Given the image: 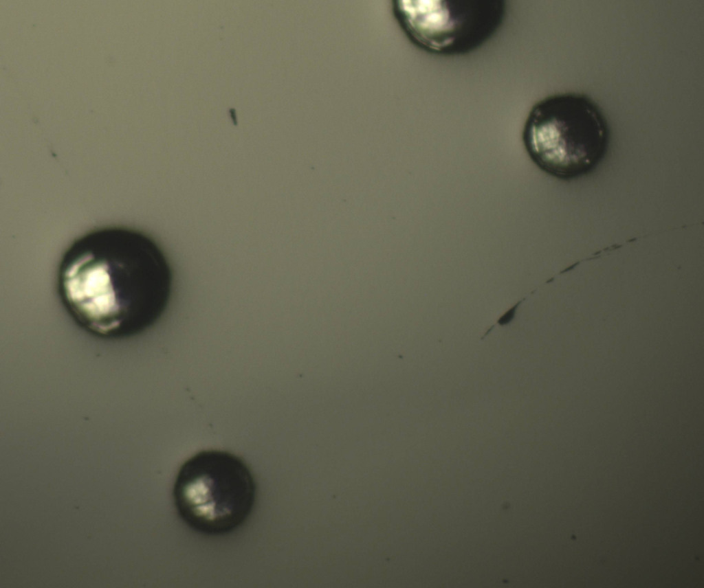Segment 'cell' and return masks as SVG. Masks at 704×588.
<instances>
[{
	"mask_svg": "<svg viewBox=\"0 0 704 588\" xmlns=\"http://www.w3.org/2000/svg\"><path fill=\"white\" fill-rule=\"evenodd\" d=\"M173 273L157 244L124 226L93 229L63 254L57 273L60 302L72 320L96 337L138 335L165 312Z\"/></svg>",
	"mask_w": 704,
	"mask_h": 588,
	"instance_id": "obj_1",
	"label": "cell"
},
{
	"mask_svg": "<svg viewBox=\"0 0 704 588\" xmlns=\"http://www.w3.org/2000/svg\"><path fill=\"white\" fill-rule=\"evenodd\" d=\"M522 141L541 171L571 180L592 171L609 142L606 120L596 104L577 93L548 95L536 102L525 121Z\"/></svg>",
	"mask_w": 704,
	"mask_h": 588,
	"instance_id": "obj_2",
	"label": "cell"
},
{
	"mask_svg": "<svg viewBox=\"0 0 704 588\" xmlns=\"http://www.w3.org/2000/svg\"><path fill=\"white\" fill-rule=\"evenodd\" d=\"M256 486L245 462L226 451L206 450L180 467L173 489L176 510L193 530L210 536L229 534L249 517Z\"/></svg>",
	"mask_w": 704,
	"mask_h": 588,
	"instance_id": "obj_3",
	"label": "cell"
},
{
	"mask_svg": "<svg viewBox=\"0 0 704 588\" xmlns=\"http://www.w3.org/2000/svg\"><path fill=\"white\" fill-rule=\"evenodd\" d=\"M395 15L410 40L434 54L459 56L476 50L500 29L502 0H399Z\"/></svg>",
	"mask_w": 704,
	"mask_h": 588,
	"instance_id": "obj_4",
	"label": "cell"
}]
</instances>
